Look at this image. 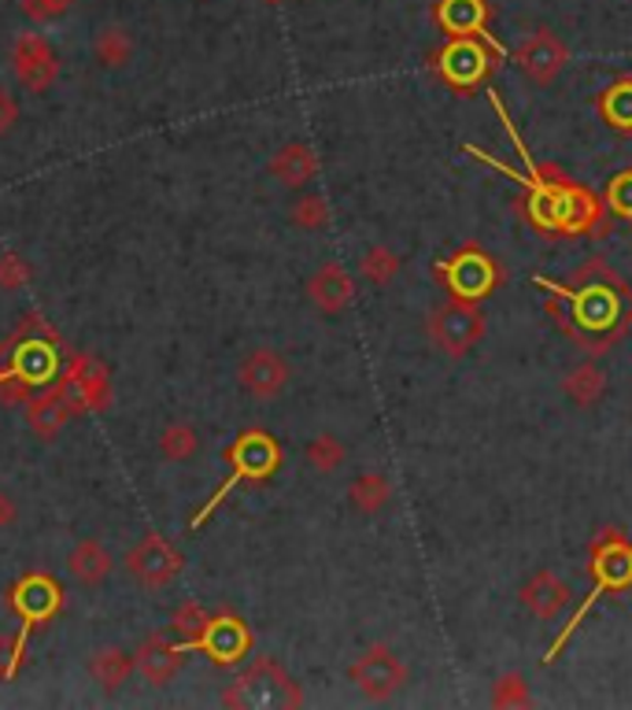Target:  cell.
<instances>
[{
    "label": "cell",
    "mask_w": 632,
    "mask_h": 710,
    "mask_svg": "<svg viewBox=\"0 0 632 710\" xmlns=\"http://www.w3.org/2000/svg\"><path fill=\"white\" fill-rule=\"evenodd\" d=\"M74 0H22V11L33 19V22H52L71 11Z\"/></svg>",
    "instance_id": "cell-34"
},
{
    "label": "cell",
    "mask_w": 632,
    "mask_h": 710,
    "mask_svg": "<svg viewBox=\"0 0 632 710\" xmlns=\"http://www.w3.org/2000/svg\"><path fill=\"white\" fill-rule=\"evenodd\" d=\"M237 382L252 399H277L288 388V359L274 348H252L241 359Z\"/></svg>",
    "instance_id": "cell-9"
},
{
    "label": "cell",
    "mask_w": 632,
    "mask_h": 710,
    "mask_svg": "<svg viewBox=\"0 0 632 710\" xmlns=\"http://www.w3.org/2000/svg\"><path fill=\"white\" fill-rule=\"evenodd\" d=\"M207 621H211V615L200 604H182L171 615V632H174L177 640H182V648L188 651V648H196L200 637H204Z\"/></svg>",
    "instance_id": "cell-27"
},
{
    "label": "cell",
    "mask_w": 632,
    "mask_h": 710,
    "mask_svg": "<svg viewBox=\"0 0 632 710\" xmlns=\"http://www.w3.org/2000/svg\"><path fill=\"white\" fill-rule=\"evenodd\" d=\"M606 200H610V207H614L618 215L632 219V171L618 174L614 182H610V189H606Z\"/></svg>",
    "instance_id": "cell-33"
},
{
    "label": "cell",
    "mask_w": 632,
    "mask_h": 710,
    "mask_svg": "<svg viewBox=\"0 0 632 710\" xmlns=\"http://www.w3.org/2000/svg\"><path fill=\"white\" fill-rule=\"evenodd\" d=\"M22 640H27V626H22L19 637H8V632H0V677L16 673V666L22 659Z\"/></svg>",
    "instance_id": "cell-35"
},
{
    "label": "cell",
    "mask_w": 632,
    "mask_h": 710,
    "mask_svg": "<svg viewBox=\"0 0 632 710\" xmlns=\"http://www.w3.org/2000/svg\"><path fill=\"white\" fill-rule=\"evenodd\" d=\"M348 677L366 699L385 703V699H393L396 692H404L410 673H407V662L399 659L388 643H370V648L348 666Z\"/></svg>",
    "instance_id": "cell-2"
},
{
    "label": "cell",
    "mask_w": 632,
    "mask_h": 710,
    "mask_svg": "<svg viewBox=\"0 0 632 710\" xmlns=\"http://www.w3.org/2000/svg\"><path fill=\"white\" fill-rule=\"evenodd\" d=\"M595 577H599L595 592L584 599V607L577 610V615L570 618V626L562 629V637L551 643V651H548V662L554 659V655L562 651V643L573 637V629L581 626V618L588 615V607H592L599 596H603V592H610V588H629V585H632V548H629L625 540H610L606 548H603V544H599V548H595Z\"/></svg>",
    "instance_id": "cell-4"
},
{
    "label": "cell",
    "mask_w": 632,
    "mask_h": 710,
    "mask_svg": "<svg viewBox=\"0 0 632 710\" xmlns=\"http://www.w3.org/2000/svg\"><path fill=\"white\" fill-rule=\"evenodd\" d=\"M599 108L606 111V119L614 126H632V78H618L599 100Z\"/></svg>",
    "instance_id": "cell-29"
},
{
    "label": "cell",
    "mask_w": 632,
    "mask_h": 710,
    "mask_svg": "<svg viewBox=\"0 0 632 710\" xmlns=\"http://www.w3.org/2000/svg\"><path fill=\"white\" fill-rule=\"evenodd\" d=\"M60 388L67 393V399L74 404V410L82 407H104L108 404V374L100 371L96 359H74L71 371L60 382Z\"/></svg>",
    "instance_id": "cell-14"
},
{
    "label": "cell",
    "mask_w": 632,
    "mask_h": 710,
    "mask_svg": "<svg viewBox=\"0 0 632 710\" xmlns=\"http://www.w3.org/2000/svg\"><path fill=\"white\" fill-rule=\"evenodd\" d=\"M130 673H133V655L122 648H100L93 651V659H89V677H93L104 692H119V688L130 681Z\"/></svg>",
    "instance_id": "cell-22"
},
{
    "label": "cell",
    "mask_w": 632,
    "mask_h": 710,
    "mask_svg": "<svg viewBox=\"0 0 632 710\" xmlns=\"http://www.w3.org/2000/svg\"><path fill=\"white\" fill-rule=\"evenodd\" d=\"M485 311L477 300L470 296H455L448 304H440L437 311L429 315V337L432 344L444 352V355H466L473 348L477 341L485 337Z\"/></svg>",
    "instance_id": "cell-1"
},
{
    "label": "cell",
    "mask_w": 632,
    "mask_h": 710,
    "mask_svg": "<svg viewBox=\"0 0 632 710\" xmlns=\"http://www.w3.org/2000/svg\"><path fill=\"white\" fill-rule=\"evenodd\" d=\"M388 499H393V485H388V477L377 470H366L348 485V504H351V510H359V515H381L388 507Z\"/></svg>",
    "instance_id": "cell-23"
},
{
    "label": "cell",
    "mask_w": 632,
    "mask_h": 710,
    "mask_svg": "<svg viewBox=\"0 0 632 710\" xmlns=\"http://www.w3.org/2000/svg\"><path fill=\"white\" fill-rule=\"evenodd\" d=\"M399 266H404V260H399L393 248H385V244H374V248H366L363 260H359L363 277H366V282H374V285L393 282V277L399 274Z\"/></svg>",
    "instance_id": "cell-28"
},
{
    "label": "cell",
    "mask_w": 632,
    "mask_h": 710,
    "mask_svg": "<svg viewBox=\"0 0 632 710\" xmlns=\"http://www.w3.org/2000/svg\"><path fill=\"white\" fill-rule=\"evenodd\" d=\"M318 174V155L310 152V144L304 141H288L271 155V178H277L285 189H304L307 182H315Z\"/></svg>",
    "instance_id": "cell-16"
},
{
    "label": "cell",
    "mask_w": 632,
    "mask_h": 710,
    "mask_svg": "<svg viewBox=\"0 0 632 710\" xmlns=\"http://www.w3.org/2000/svg\"><path fill=\"white\" fill-rule=\"evenodd\" d=\"M16 122H19V104H16V97H11L8 89H0V138L16 130Z\"/></svg>",
    "instance_id": "cell-36"
},
{
    "label": "cell",
    "mask_w": 632,
    "mask_h": 710,
    "mask_svg": "<svg viewBox=\"0 0 632 710\" xmlns=\"http://www.w3.org/2000/svg\"><path fill=\"white\" fill-rule=\"evenodd\" d=\"M518 599H521V607H526L532 618L554 621L565 610V604L573 599V592H570V585H565L554 570H537L526 585H521Z\"/></svg>",
    "instance_id": "cell-11"
},
{
    "label": "cell",
    "mask_w": 632,
    "mask_h": 710,
    "mask_svg": "<svg viewBox=\"0 0 632 710\" xmlns=\"http://www.w3.org/2000/svg\"><path fill=\"white\" fill-rule=\"evenodd\" d=\"M514 63L532 85H551L554 78L565 71V63H570V49H565V41L554 30L540 27L532 30L526 41H518Z\"/></svg>",
    "instance_id": "cell-6"
},
{
    "label": "cell",
    "mask_w": 632,
    "mask_h": 710,
    "mask_svg": "<svg viewBox=\"0 0 632 710\" xmlns=\"http://www.w3.org/2000/svg\"><path fill=\"white\" fill-rule=\"evenodd\" d=\"M111 570H115V559H111L100 540H78L71 548V555H67V574L85 588L104 585L111 577Z\"/></svg>",
    "instance_id": "cell-18"
},
{
    "label": "cell",
    "mask_w": 632,
    "mask_h": 710,
    "mask_svg": "<svg viewBox=\"0 0 632 710\" xmlns=\"http://www.w3.org/2000/svg\"><path fill=\"white\" fill-rule=\"evenodd\" d=\"M492 703L496 707H529V684L521 673H503L492 684Z\"/></svg>",
    "instance_id": "cell-31"
},
{
    "label": "cell",
    "mask_w": 632,
    "mask_h": 710,
    "mask_svg": "<svg viewBox=\"0 0 632 710\" xmlns=\"http://www.w3.org/2000/svg\"><path fill=\"white\" fill-rule=\"evenodd\" d=\"M307 300L322 315H344L355 300L351 274L337 263H322L318 271L307 277Z\"/></svg>",
    "instance_id": "cell-10"
},
{
    "label": "cell",
    "mask_w": 632,
    "mask_h": 710,
    "mask_svg": "<svg viewBox=\"0 0 632 710\" xmlns=\"http://www.w3.org/2000/svg\"><path fill=\"white\" fill-rule=\"evenodd\" d=\"M182 551L160 532H144V537L126 551V574L141 588H166L182 574Z\"/></svg>",
    "instance_id": "cell-3"
},
{
    "label": "cell",
    "mask_w": 632,
    "mask_h": 710,
    "mask_svg": "<svg viewBox=\"0 0 632 710\" xmlns=\"http://www.w3.org/2000/svg\"><path fill=\"white\" fill-rule=\"evenodd\" d=\"M288 219H293V226H299V230H326L329 226V204L318 193H307L288 207Z\"/></svg>",
    "instance_id": "cell-30"
},
{
    "label": "cell",
    "mask_w": 632,
    "mask_h": 710,
    "mask_svg": "<svg viewBox=\"0 0 632 710\" xmlns=\"http://www.w3.org/2000/svg\"><path fill=\"white\" fill-rule=\"evenodd\" d=\"M503 49L496 44H481V38H451L444 44V52L437 55V71L448 78L451 85L459 89H473L492 67V55H499Z\"/></svg>",
    "instance_id": "cell-8"
},
{
    "label": "cell",
    "mask_w": 632,
    "mask_h": 710,
    "mask_svg": "<svg viewBox=\"0 0 632 710\" xmlns=\"http://www.w3.org/2000/svg\"><path fill=\"white\" fill-rule=\"evenodd\" d=\"M230 459H233V477L218 488L215 496H211V504L193 518V526H200V521H204V518L211 515V510H215V507L222 504V496H226L230 488L241 481V477H266L277 463H282V455H277V444H274L271 437H266V433H244V437H241L237 444H233Z\"/></svg>",
    "instance_id": "cell-5"
},
{
    "label": "cell",
    "mask_w": 632,
    "mask_h": 710,
    "mask_svg": "<svg viewBox=\"0 0 632 710\" xmlns=\"http://www.w3.org/2000/svg\"><path fill=\"white\" fill-rule=\"evenodd\" d=\"M93 55L104 71H122V67L133 60V38L122 27H104L96 33Z\"/></svg>",
    "instance_id": "cell-24"
},
{
    "label": "cell",
    "mask_w": 632,
    "mask_h": 710,
    "mask_svg": "<svg viewBox=\"0 0 632 710\" xmlns=\"http://www.w3.org/2000/svg\"><path fill=\"white\" fill-rule=\"evenodd\" d=\"M30 277H33V271L22 255H16V252L0 255V288H4V293H19L22 285H30Z\"/></svg>",
    "instance_id": "cell-32"
},
{
    "label": "cell",
    "mask_w": 632,
    "mask_h": 710,
    "mask_svg": "<svg viewBox=\"0 0 632 710\" xmlns=\"http://www.w3.org/2000/svg\"><path fill=\"white\" fill-rule=\"evenodd\" d=\"M304 459L315 474H337L344 466V459H348V448H344L333 433H318L315 440H307Z\"/></svg>",
    "instance_id": "cell-25"
},
{
    "label": "cell",
    "mask_w": 632,
    "mask_h": 710,
    "mask_svg": "<svg viewBox=\"0 0 632 710\" xmlns=\"http://www.w3.org/2000/svg\"><path fill=\"white\" fill-rule=\"evenodd\" d=\"M562 393L573 407H595L606 396V371L592 359L577 363L562 377Z\"/></svg>",
    "instance_id": "cell-20"
},
{
    "label": "cell",
    "mask_w": 632,
    "mask_h": 710,
    "mask_svg": "<svg viewBox=\"0 0 632 710\" xmlns=\"http://www.w3.org/2000/svg\"><path fill=\"white\" fill-rule=\"evenodd\" d=\"M182 662H185L182 643H166L163 637H155V640L144 643L137 655H133V673H141L152 688H163V684H171L177 677Z\"/></svg>",
    "instance_id": "cell-13"
},
{
    "label": "cell",
    "mask_w": 632,
    "mask_h": 710,
    "mask_svg": "<svg viewBox=\"0 0 632 710\" xmlns=\"http://www.w3.org/2000/svg\"><path fill=\"white\" fill-rule=\"evenodd\" d=\"M248 643H252L248 629L237 618H211L196 648H204L215 662H237L248 651Z\"/></svg>",
    "instance_id": "cell-17"
},
{
    "label": "cell",
    "mask_w": 632,
    "mask_h": 710,
    "mask_svg": "<svg viewBox=\"0 0 632 710\" xmlns=\"http://www.w3.org/2000/svg\"><path fill=\"white\" fill-rule=\"evenodd\" d=\"M74 415V404L67 399V393L60 385L49 388V393H41V396H33L30 399V407H27V418H30V429L38 433V437H55L67 422H71Z\"/></svg>",
    "instance_id": "cell-19"
},
{
    "label": "cell",
    "mask_w": 632,
    "mask_h": 710,
    "mask_svg": "<svg viewBox=\"0 0 632 710\" xmlns=\"http://www.w3.org/2000/svg\"><path fill=\"white\" fill-rule=\"evenodd\" d=\"M266 4H282V0H266Z\"/></svg>",
    "instance_id": "cell-38"
},
{
    "label": "cell",
    "mask_w": 632,
    "mask_h": 710,
    "mask_svg": "<svg viewBox=\"0 0 632 710\" xmlns=\"http://www.w3.org/2000/svg\"><path fill=\"white\" fill-rule=\"evenodd\" d=\"M11 71H16L19 85L30 93H49L60 78V55L41 33H22L11 49Z\"/></svg>",
    "instance_id": "cell-7"
},
{
    "label": "cell",
    "mask_w": 632,
    "mask_h": 710,
    "mask_svg": "<svg viewBox=\"0 0 632 710\" xmlns=\"http://www.w3.org/2000/svg\"><path fill=\"white\" fill-rule=\"evenodd\" d=\"M16 518H19V504H16V496L0 493V529L16 526Z\"/></svg>",
    "instance_id": "cell-37"
},
{
    "label": "cell",
    "mask_w": 632,
    "mask_h": 710,
    "mask_svg": "<svg viewBox=\"0 0 632 710\" xmlns=\"http://www.w3.org/2000/svg\"><path fill=\"white\" fill-rule=\"evenodd\" d=\"M11 607L19 610V618L27 626H38V621H49L55 610H60V585L52 577L33 574L27 581H19L16 596H11Z\"/></svg>",
    "instance_id": "cell-15"
},
{
    "label": "cell",
    "mask_w": 632,
    "mask_h": 710,
    "mask_svg": "<svg viewBox=\"0 0 632 710\" xmlns=\"http://www.w3.org/2000/svg\"><path fill=\"white\" fill-rule=\"evenodd\" d=\"M432 16H437L440 30L451 33V38H485L488 44H496L492 33H488V16H492L488 0H437Z\"/></svg>",
    "instance_id": "cell-12"
},
{
    "label": "cell",
    "mask_w": 632,
    "mask_h": 710,
    "mask_svg": "<svg viewBox=\"0 0 632 710\" xmlns=\"http://www.w3.org/2000/svg\"><path fill=\"white\" fill-rule=\"evenodd\" d=\"M196 448H200V437L188 422H171V426L160 433V452L163 459L171 463H188L196 455Z\"/></svg>",
    "instance_id": "cell-26"
},
{
    "label": "cell",
    "mask_w": 632,
    "mask_h": 710,
    "mask_svg": "<svg viewBox=\"0 0 632 710\" xmlns=\"http://www.w3.org/2000/svg\"><path fill=\"white\" fill-rule=\"evenodd\" d=\"M448 274H451L455 296H470V300H481L488 293V285L496 282L492 263H488V255L481 252H462L459 260L451 263Z\"/></svg>",
    "instance_id": "cell-21"
}]
</instances>
